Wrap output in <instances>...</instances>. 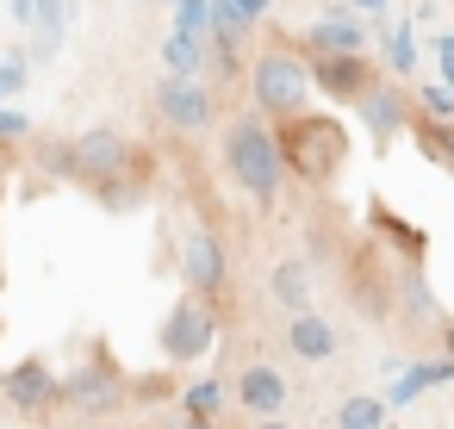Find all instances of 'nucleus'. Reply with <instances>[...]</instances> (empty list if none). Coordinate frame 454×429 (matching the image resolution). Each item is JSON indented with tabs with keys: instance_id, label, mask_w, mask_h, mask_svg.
I'll return each instance as SVG.
<instances>
[{
	"instance_id": "f03ea898",
	"label": "nucleus",
	"mask_w": 454,
	"mask_h": 429,
	"mask_svg": "<svg viewBox=\"0 0 454 429\" xmlns=\"http://www.w3.org/2000/svg\"><path fill=\"white\" fill-rule=\"evenodd\" d=\"M274 137H280V162L286 175H299L305 187H330L342 168H348V125L330 119V113H293V119H274Z\"/></svg>"
},
{
	"instance_id": "72a5a7b5",
	"label": "nucleus",
	"mask_w": 454,
	"mask_h": 429,
	"mask_svg": "<svg viewBox=\"0 0 454 429\" xmlns=\"http://www.w3.org/2000/svg\"><path fill=\"white\" fill-rule=\"evenodd\" d=\"M156 7H175V0H156Z\"/></svg>"
},
{
	"instance_id": "c85d7f7f",
	"label": "nucleus",
	"mask_w": 454,
	"mask_h": 429,
	"mask_svg": "<svg viewBox=\"0 0 454 429\" xmlns=\"http://www.w3.org/2000/svg\"><path fill=\"white\" fill-rule=\"evenodd\" d=\"M348 7H361V13H380V7H386V0H348Z\"/></svg>"
},
{
	"instance_id": "a878e982",
	"label": "nucleus",
	"mask_w": 454,
	"mask_h": 429,
	"mask_svg": "<svg viewBox=\"0 0 454 429\" xmlns=\"http://www.w3.org/2000/svg\"><path fill=\"white\" fill-rule=\"evenodd\" d=\"M162 429H218V417H187V410H181V417H168Z\"/></svg>"
},
{
	"instance_id": "393cba45",
	"label": "nucleus",
	"mask_w": 454,
	"mask_h": 429,
	"mask_svg": "<svg viewBox=\"0 0 454 429\" xmlns=\"http://www.w3.org/2000/svg\"><path fill=\"white\" fill-rule=\"evenodd\" d=\"M231 7H237V13H243V20H255V26H262V20H268V13H274V0H231Z\"/></svg>"
},
{
	"instance_id": "aec40b11",
	"label": "nucleus",
	"mask_w": 454,
	"mask_h": 429,
	"mask_svg": "<svg viewBox=\"0 0 454 429\" xmlns=\"http://www.w3.org/2000/svg\"><path fill=\"white\" fill-rule=\"evenodd\" d=\"M175 32L206 44V32H212V0H175Z\"/></svg>"
},
{
	"instance_id": "cd10ccee",
	"label": "nucleus",
	"mask_w": 454,
	"mask_h": 429,
	"mask_svg": "<svg viewBox=\"0 0 454 429\" xmlns=\"http://www.w3.org/2000/svg\"><path fill=\"white\" fill-rule=\"evenodd\" d=\"M255 429H293V423H286V417H262Z\"/></svg>"
},
{
	"instance_id": "4468645a",
	"label": "nucleus",
	"mask_w": 454,
	"mask_h": 429,
	"mask_svg": "<svg viewBox=\"0 0 454 429\" xmlns=\"http://www.w3.org/2000/svg\"><path fill=\"white\" fill-rule=\"evenodd\" d=\"M286 348L299 355V361H330L336 355V330L305 305V311H286Z\"/></svg>"
},
{
	"instance_id": "f257e3e1",
	"label": "nucleus",
	"mask_w": 454,
	"mask_h": 429,
	"mask_svg": "<svg viewBox=\"0 0 454 429\" xmlns=\"http://www.w3.org/2000/svg\"><path fill=\"white\" fill-rule=\"evenodd\" d=\"M69 144H75V181L94 187L100 206L125 212V206L144 199V156H137V144H131L125 131L94 125V131H82V137H69Z\"/></svg>"
},
{
	"instance_id": "7ed1b4c3",
	"label": "nucleus",
	"mask_w": 454,
	"mask_h": 429,
	"mask_svg": "<svg viewBox=\"0 0 454 429\" xmlns=\"http://www.w3.org/2000/svg\"><path fill=\"white\" fill-rule=\"evenodd\" d=\"M224 168H231V181L255 206H274L280 199L286 162H280V137H274V119L268 113H237L224 125Z\"/></svg>"
},
{
	"instance_id": "2eb2a0df",
	"label": "nucleus",
	"mask_w": 454,
	"mask_h": 429,
	"mask_svg": "<svg viewBox=\"0 0 454 429\" xmlns=\"http://www.w3.org/2000/svg\"><path fill=\"white\" fill-rule=\"evenodd\" d=\"M411 144L423 150V162L429 168H448L454 175V119H411Z\"/></svg>"
},
{
	"instance_id": "9d476101",
	"label": "nucleus",
	"mask_w": 454,
	"mask_h": 429,
	"mask_svg": "<svg viewBox=\"0 0 454 429\" xmlns=\"http://www.w3.org/2000/svg\"><path fill=\"white\" fill-rule=\"evenodd\" d=\"M355 113H361V125H367V137H380V144H392L398 131H411V119H417V100L398 88V82H373L361 100H355Z\"/></svg>"
},
{
	"instance_id": "20e7f679",
	"label": "nucleus",
	"mask_w": 454,
	"mask_h": 429,
	"mask_svg": "<svg viewBox=\"0 0 454 429\" xmlns=\"http://www.w3.org/2000/svg\"><path fill=\"white\" fill-rule=\"evenodd\" d=\"M249 100L268 119H293L311 106V57L299 44H268L249 63Z\"/></svg>"
},
{
	"instance_id": "7c9ffc66",
	"label": "nucleus",
	"mask_w": 454,
	"mask_h": 429,
	"mask_svg": "<svg viewBox=\"0 0 454 429\" xmlns=\"http://www.w3.org/2000/svg\"><path fill=\"white\" fill-rule=\"evenodd\" d=\"M442 342H448V355H454V324H448V330H442Z\"/></svg>"
},
{
	"instance_id": "6ab92c4d",
	"label": "nucleus",
	"mask_w": 454,
	"mask_h": 429,
	"mask_svg": "<svg viewBox=\"0 0 454 429\" xmlns=\"http://www.w3.org/2000/svg\"><path fill=\"white\" fill-rule=\"evenodd\" d=\"M336 429H386V398H348L336 410Z\"/></svg>"
},
{
	"instance_id": "dca6fc26",
	"label": "nucleus",
	"mask_w": 454,
	"mask_h": 429,
	"mask_svg": "<svg viewBox=\"0 0 454 429\" xmlns=\"http://www.w3.org/2000/svg\"><path fill=\"white\" fill-rule=\"evenodd\" d=\"M268 286H274V299H280L286 311H305V305H311V268H305L299 255H286V261H274V274H268Z\"/></svg>"
},
{
	"instance_id": "1a4fd4ad",
	"label": "nucleus",
	"mask_w": 454,
	"mask_h": 429,
	"mask_svg": "<svg viewBox=\"0 0 454 429\" xmlns=\"http://www.w3.org/2000/svg\"><path fill=\"white\" fill-rule=\"evenodd\" d=\"M7 404H13L20 417H32V423H51V410L63 404V379L51 373L44 355H26V361L7 373Z\"/></svg>"
},
{
	"instance_id": "473e14b6",
	"label": "nucleus",
	"mask_w": 454,
	"mask_h": 429,
	"mask_svg": "<svg viewBox=\"0 0 454 429\" xmlns=\"http://www.w3.org/2000/svg\"><path fill=\"white\" fill-rule=\"evenodd\" d=\"M0 398H7V373H0Z\"/></svg>"
},
{
	"instance_id": "6e6552de",
	"label": "nucleus",
	"mask_w": 454,
	"mask_h": 429,
	"mask_svg": "<svg viewBox=\"0 0 454 429\" xmlns=\"http://www.w3.org/2000/svg\"><path fill=\"white\" fill-rule=\"evenodd\" d=\"M181 280H187V292H200V299H224V286H231V261H224V243H218V230H206V224H193L187 237H181Z\"/></svg>"
},
{
	"instance_id": "2f4dec72",
	"label": "nucleus",
	"mask_w": 454,
	"mask_h": 429,
	"mask_svg": "<svg viewBox=\"0 0 454 429\" xmlns=\"http://www.w3.org/2000/svg\"><path fill=\"white\" fill-rule=\"evenodd\" d=\"M442 51H454V32H448V38H442Z\"/></svg>"
},
{
	"instance_id": "4be33fe9",
	"label": "nucleus",
	"mask_w": 454,
	"mask_h": 429,
	"mask_svg": "<svg viewBox=\"0 0 454 429\" xmlns=\"http://www.w3.org/2000/svg\"><path fill=\"white\" fill-rule=\"evenodd\" d=\"M386 57H392L398 75H411V69H417V44H411V32H392V38H386Z\"/></svg>"
},
{
	"instance_id": "ddd939ff",
	"label": "nucleus",
	"mask_w": 454,
	"mask_h": 429,
	"mask_svg": "<svg viewBox=\"0 0 454 429\" xmlns=\"http://www.w3.org/2000/svg\"><path fill=\"white\" fill-rule=\"evenodd\" d=\"M231 392H237V404H243L249 417H280V410H286V398H293V386H286V379H280V367H268V361L243 367Z\"/></svg>"
},
{
	"instance_id": "423d86ee",
	"label": "nucleus",
	"mask_w": 454,
	"mask_h": 429,
	"mask_svg": "<svg viewBox=\"0 0 454 429\" xmlns=\"http://www.w3.org/2000/svg\"><path fill=\"white\" fill-rule=\"evenodd\" d=\"M125 398H131V379H125V367H113L106 355H94L88 367H75V373L63 379V404H69L75 417H113Z\"/></svg>"
},
{
	"instance_id": "b1692460",
	"label": "nucleus",
	"mask_w": 454,
	"mask_h": 429,
	"mask_svg": "<svg viewBox=\"0 0 454 429\" xmlns=\"http://www.w3.org/2000/svg\"><path fill=\"white\" fill-rule=\"evenodd\" d=\"M168 392H175L168 373H144V379H131V398H144V404H156V398H168Z\"/></svg>"
},
{
	"instance_id": "412c9836",
	"label": "nucleus",
	"mask_w": 454,
	"mask_h": 429,
	"mask_svg": "<svg viewBox=\"0 0 454 429\" xmlns=\"http://www.w3.org/2000/svg\"><path fill=\"white\" fill-rule=\"evenodd\" d=\"M417 113H423V119H454V88H448V82L417 88Z\"/></svg>"
},
{
	"instance_id": "bb28decb",
	"label": "nucleus",
	"mask_w": 454,
	"mask_h": 429,
	"mask_svg": "<svg viewBox=\"0 0 454 429\" xmlns=\"http://www.w3.org/2000/svg\"><path fill=\"white\" fill-rule=\"evenodd\" d=\"M26 82V63H7V69H0V94H13Z\"/></svg>"
},
{
	"instance_id": "a211bd4d",
	"label": "nucleus",
	"mask_w": 454,
	"mask_h": 429,
	"mask_svg": "<svg viewBox=\"0 0 454 429\" xmlns=\"http://www.w3.org/2000/svg\"><path fill=\"white\" fill-rule=\"evenodd\" d=\"M181 410H187V417H218V410H224V379H193V386L181 392Z\"/></svg>"
},
{
	"instance_id": "39448f33",
	"label": "nucleus",
	"mask_w": 454,
	"mask_h": 429,
	"mask_svg": "<svg viewBox=\"0 0 454 429\" xmlns=\"http://www.w3.org/2000/svg\"><path fill=\"white\" fill-rule=\"evenodd\" d=\"M212 342H218V311H212V299L187 292V299L162 317V355H168L175 367H193Z\"/></svg>"
},
{
	"instance_id": "5701e85b",
	"label": "nucleus",
	"mask_w": 454,
	"mask_h": 429,
	"mask_svg": "<svg viewBox=\"0 0 454 429\" xmlns=\"http://www.w3.org/2000/svg\"><path fill=\"white\" fill-rule=\"evenodd\" d=\"M32 137V119L20 106H0V144H26Z\"/></svg>"
},
{
	"instance_id": "c756f323",
	"label": "nucleus",
	"mask_w": 454,
	"mask_h": 429,
	"mask_svg": "<svg viewBox=\"0 0 454 429\" xmlns=\"http://www.w3.org/2000/svg\"><path fill=\"white\" fill-rule=\"evenodd\" d=\"M32 7H38V0H13V13H20V20H32Z\"/></svg>"
},
{
	"instance_id": "9b49d317",
	"label": "nucleus",
	"mask_w": 454,
	"mask_h": 429,
	"mask_svg": "<svg viewBox=\"0 0 454 429\" xmlns=\"http://www.w3.org/2000/svg\"><path fill=\"white\" fill-rule=\"evenodd\" d=\"M380 75H373V63H367V51H336V57H311V88H324L330 100H361L367 88H373Z\"/></svg>"
},
{
	"instance_id": "f8f14e48",
	"label": "nucleus",
	"mask_w": 454,
	"mask_h": 429,
	"mask_svg": "<svg viewBox=\"0 0 454 429\" xmlns=\"http://www.w3.org/2000/svg\"><path fill=\"white\" fill-rule=\"evenodd\" d=\"M367 38H373V20H355V7H342V13L311 20L299 32V51L305 57H336V51H367Z\"/></svg>"
},
{
	"instance_id": "f3484780",
	"label": "nucleus",
	"mask_w": 454,
	"mask_h": 429,
	"mask_svg": "<svg viewBox=\"0 0 454 429\" xmlns=\"http://www.w3.org/2000/svg\"><path fill=\"white\" fill-rule=\"evenodd\" d=\"M162 57H168V75H200L206 69V44L200 38H181V32L162 44Z\"/></svg>"
},
{
	"instance_id": "0eeeda50",
	"label": "nucleus",
	"mask_w": 454,
	"mask_h": 429,
	"mask_svg": "<svg viewBox=\"0 0 454 429\" xmlns=\"http://www.w3.org/2000/svg\"><path fill=\"white\" fill-rule=\"evenodd\" d=\"M150 106H156V119L175 125V131H206V125L218 119V94H212L200 75H162L156 94H150Z\"/></svg>"
}]
</instances>
